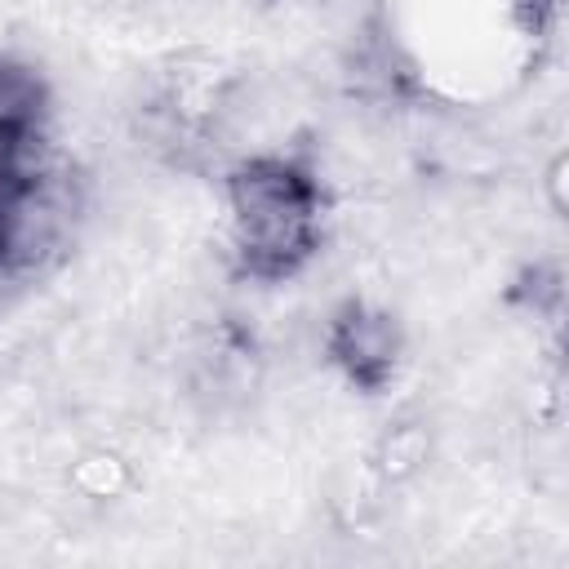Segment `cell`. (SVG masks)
I'll use <instances>...</instances> for the list:
<instances>
[{
    "label": "cell",
    "instance_id": "1",
    "mask_svg": "<svg viewBox=\"0 0 569 569\" xmlns=\"http://www.w3.org/2000/svg\"><path fill=\"white\" fill-rule=\"evenodd\" d=\"M227 222L236 271L258 284L293 280L325 236V187L284 151H258L227 173Z\"/></svg>",
    "mask_w": 569,
    "mask_h": 569
},
{
    "label": "cell",
    "instance_id": "2",
    "mask_svg": "<svg viewBox=\"0 0 569 569\" xmlns=\"http://www.w3.org/2000/svg\"><path fill=\"white\" fill-rule=\"evenodd\" d=\"M325 351H329V360L338 365V373L356 391L378 396V391H387L396 382L405 342H400L396 320L382 307L347 298L325 325Z\"/></svg>",
    "mask_w": 569,
    "mask_h": 569
},
{
    "label": "cell",
    "instance_id": "3",
    "mask_svg": "<svg viewBox=\"0 0 569 569\" xmlns=\"http://www.w3.org/2000/svg\"><path fill=\"white\" fill-rule=\"evenodd\" d=\"M40 191H18L9 182H0V262H9L22 244V231H27V213L36 209Z\"/></svg>",
    "mask_w": 569,
    "mask_h": 569
}]
</instances>
